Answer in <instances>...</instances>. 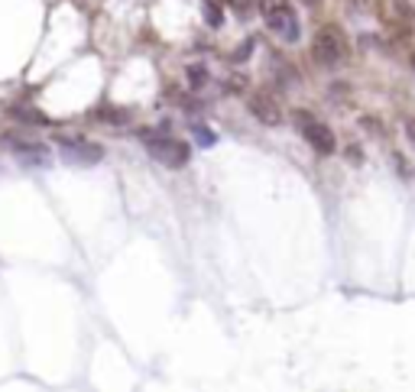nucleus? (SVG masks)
Returning <instances> with one entry per match:
<instances>
[{
  "instance_id": "f257e3e1",
  "label": "nucleus",
  "mask_w": 415,
  "mask_h": 392,
  "mask_svg": "<svg viewBox=\"0 0 415 392\" xmlns=\"http://www.w3.org/2000/svg\"><path fill=\"white\" fill-rule=\"evenodd\" d=\"M143 143H147V153L153 156L156 162L162 166H169V169H182L188 156H192V146L182 143V140H175V136L166 133V127L162 130H143Z\"/></svg>"
},
{
  "instance_id": "f03ea898",
  "label": "nucleus",
  "mask_w": 415,
  "mask_h": 392,
  "mask_svg": "<svg viewBox=\"0 0 415 392\" xmlns=\"http://www.w3.org/2000/svg\"><path fill=\"white\" fill-rule=\"evenodd\" d=\"M347 52H351V46H347V33H344L341 26H321L315 36V59L325 65V68H338L344 59H347Z\"/></svg>"
},
{
  "instance_id": "7ed1b4c3",
  "label": "nucleus",
  "mask_w": 415,
  "mask_h": 392,
  "mask_svg": "<svg viewBox=\"0 0 415 392\" xmlns=\"http://www.w3.org/2000/svg\"><path fill=\"white\" fill-rule=\"evenodd\" d=\"M266 26H269V33L279 36L282 42H299V39H302L299 13H295L286 0H269L266 3Z\"/></svg>"
},
{
  "instance_id": "20e7f679",
  "label": "nucleus",
  "mask_w": 415,
  "mask_h": 392,
  "mask_svg": "<svg viewBox=\"0 0 415 392\" xmlns=\"http://www.w3.org/2000/svg\"><path fill=\"white\" fill-rule=\"evenodd\" d=\"M292 120H295V127H299L302 140H305V143L315 149V153H321V156H331V153L338 149V140H334V133H331L328 123H321L318 117H312L308 111H295Z\"/></svg>"
},
{
  "instance_id": "39448f33",
  "label": "nucleus",
  "mask_w": 415,
  "mask_h": 392,
  "mask_svg": "<svg viewBox=\"0 0 415 392\" xmlns=\"http://www.w3.org/2000/svg\"><path fill=\"white\" fill-rule=\"evenodd\" d=\"M59 146H62V156L68 162H78V166H95V162H101V156H104V149H101L98 143L81 140V136H62Z\"/></svg>"
},
{
  "instance_id": "423d86ee",
  "label": "nucleus",
  "mask_w": 415,
  "mask_h": 392,
  "mask_svg": "<svg viewBox=\"0 0 415 392\" xmlns=\"http://www.w3.org/2000/svg\"><path fill=\"white\" fill-rule=\"evenodd\" d=\"M247 111L253 114V120H260L263 127H279L282 123L279 104L269 98V94H253V98L247 101Z\"/></svg>"
},
{
  "instance_id": "0eeeda50",
  "label": "nucleus",
  "mask_w": 415,
  "mask_h": 392,
  "mask_svg": "<svg viewBox=\"0 0 415 392\" xmlns=\"http://www.w3.org/2000/svg\"><path fill=\"white\" fill-rule=\"evenodd\" d=\"M13 153L20 156L23 162H29V166H46L49 162V153H46V146H39V143H13Z\"/></svg>"
},
{
  "instance_id": "6e6552de",
  "label": "nucleus",
  "mask_w": 415,
  "mask_h": 392,
  "mask_svg": "<svg viewBox=\"0 0 415 392\" xmlns=\"http://www.w3.org/2000/svg\"><path fill=\"white\" fill-rule=\"evenodd\" d=\"M185 81H188V88H192V91H201V88H208L211 75H208L205 65H188V68H185Z\"/></svg>"
},
{
  "instance_id": "1a4fd4ad",
  "label": "nucleus",
  "mask_w": 415,
  "mask_h": 392,
  "mask_svg": "<svg viewBox=\"0 0 415 392\" xmlns=\"http://www.w3.org/2000/svg\"><path fill=\"white\" fill-rule=\"evenodd\" d=\"M205 20L214 26V29L224 23V13H221V3H218V0H205Z\"/></svg>"
},
{
  "instance_id": "9d476101",
  "label": "nucleus",
  "mask_w": 415,
  "mask_h": 392,
  "mask_svg": "<svg viewBox=\"0 0 415 392\" xmlns=\"http://www.w3.org/2000/svg\"><path fill=\"white\" fill-rule=\"evenodd\" d=\"M392 3H396V10L403 13V16L415 20V0H392Z\"/></svg>"
},
{
  "instance_id": "9b49d317",
  "label": "nucleus",
  "mask_w": 415,
  "mask_h": 392,
  "mask_svg": "<svg viewBox=\"0 0 415 392\" xmlns=\"http://www.w3.org/2000/svg\"><path fill=\"white\" fill-rule=\"evenodd\" d=\"M195 136H198V143H201V146H211V143L218 140V136L211 133V130H205V127H195Z\"/></svg>"
},
{
  "instance_id": "f8f14e48",
  "label": "nucleus",
  "mask_w": 415,
  "mask_h": 392,
  "mask_svg": "<svg viewBox=\"0 0 415 392\" xmlns=\"http://www.w3.org/2000/svg\"><path fill=\"white\" fill-rule=\"evenodd\" d=\"M405 136H409V143L415 146V120H405Z\"/></svg>"
}]
</instances>
